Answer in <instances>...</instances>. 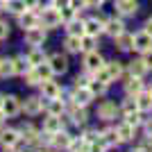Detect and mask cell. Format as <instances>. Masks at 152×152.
<instances>
[{
  "label": "cell",
  "instance_id": "obj_17",
  "mask_svg": "<svg viewBox=\"0 0 152 152\" xmlns=\"http://www.w3.org/2000/svg\"><path fill=\"white\" fill-rule=\"evenodd\" d=\"M23 109H25V114L37 116L39 111L43 109V104H41V100H39V98H27V100H25V104H23Z\"/></svg>",
  "mask_w": 152,
  "mask_h": 152
},
{
  "label": "cell",
  "instance_id": "obj_28",
  "mask_svg": "<svg viewBox=\"0 0 152 152\" xmlns=\"http://www.w3.org/2000/svg\"><path fill=\"white\" fill-rule=\"evenodd\" d=\"M0 75L2 77L16 75V73H14V59H2V61H0Z\"/></svg>",
  "mask_w": 152,
  "mask_h": 152
},
{
  "label": "cell",
  "instance_id": "obj_35",
  "mask_svg": "<svg viewBox=\"0 0 152 152\" xmlns=\"http://www.w3.org/2000/svg\"><path fill=\"white\" fill-rule=\"evenodd\" d=\"M59 14H61V20H66V23H70V20L77 16V12H75L70 5H68V7H64V9H59Z\"/></svg>",
  "mask_w": 152,
  "mask_h": 152
},
{
  "label": "cell",
  "instance_id": "obj_27",
  "mask_svg": "<svg viewBox=\"0 0 152 152\" xmlns=\"http://www.w3.org/2000/svg\"><path fill=\"white\" fill-rule=\"evenodd\" d=\"M27 70H30V61H27V59H23V57L14 59V73H16V75H25Z\"/></svg>",
  "mask_w": 152,
  "mask_h": 152
},
{
  "label": "cell",
  "instance_id": "obj_53",
  "mask_svg": "<svg viewBox=\"0 0 152 152\" xmlns=\"http://www.w3.org/2000/svg\"><path fill=\"white\" fill-rule=\"evenodd\" d=\"M2 7H5V0H0V12H2Z\"/></svg>",
  "mask_w": 152,
  "mask_h": 152
},
{
  "label": "cell",
  "instance_id": "obj_6",
  "mask_svg": "<svg viewBox=\"0 0 152 152\" xmlns=\"http://www.w3.org/2000/svg\"><path fill=\"white\" fill-rule=\"evenodd\" d=\"M134 48L141 50V52H145V50H150V48H152V37L148 34L145 30L139 32V34H134Z\"/></svg>",
  "mask_w": 152,
  "mask_h": 152
},
{
  "label": "cell",
  "instance_id": "obj_44",
  "mask_svg": "<svg viewBox=\"0 0 152 152\" xmlns=\"http://www.w3.org/2000/svg\"><path fill=\"white\" fill-rule=\"evenodd\" d=\"M84 5L89 7V9H98L102 5V0H84Z\"/></svg>",
  "mask_w": 152,
  "mask_h": 152
},
{
  "label": "cell",
  "instance_id": "obj_1",
  "mask_svg": "<svg viewBox=\"0 0 152 152\" xmlns=\"http://www.w3.org/2000/svg\"><path fill=\"white\" fill-rule=\"evenodd\" d=\"M41 23H43V27L61 25V14H59V9H57V7H48V9H43V14H41Z\"/></svg>",
  "mask_w": 152,
  "mask_h": 152
},
{
  "label": "cell",
  "instance_id": "obj_30",
  "mask_svg": "<svg viewBox=\"0 0 152 152\" xmlns=\"http://www.w3.org/2000/svg\"><path fill=\"white\" fill-rule=\"evenodd\" d=\"M61 111H64V102L59 100V98L50 100V104H48V114H50V116H61Z\"/></svg>",
  "mask_w": 152,
  "mask_h": 152
},
{
  "label": "cell",
  "instance_id": "obj_10",
  "mask_svg": "<svg viewBox=\"0 0 152 152\" xmlns=\"http://www.w3.org/2000/svg\"><path fill=\"white\" fill-rule=\"evenodd\" d=\"M41 91H43V95L48 98V100L61 98V89H59L55 82H50V80H43V82H41Z\"/></svg>",
  "mask_w": 152,
  "mask_h": 152
},
{
  "label": "cell",
  "instance_id": "obj_5",
  "mask_svg": "<svg viewBox=\"0 0 152 152\" xmlns=\"http://www.w3.org/2000/svg\"><path fill=\"white\" fill-rule=\"evenodd\" d=\"M25 41L30 45H43V41H45V32H43V27H30V30L25 32Z\"/></svg>",
  "mask_w": 152,
  "mask_h": 152
},
{
  "label": "cell",
  "instance_id": "obj_56",
  "mask_svg": "<svg viewBox=\"0 0 152 152\" xmlns=\"http://www.w3.org/2000/svg\"><path fill=\"white\" fill-rule=\"evenodd\" d=\"M7 152H14V150H12V148H7Z\"/></svg>",
  "mask_w": 152,
  "mask_h": 152
},
{
  "label": "cell",
  "instance_id": "obj_22",
  "mask_svg": "<svg viewBox=\"0 0 152 152\" xmlns=\"http://www.w3.org/2000/svg\"><path fill=\"white\" fill-rule=\"evenodd\" d=\"M116 132H118L121 141H129V139L134 136V127L129 125V123H121V125L116 127Z\"/></svg>",
  "mask_w": 152,
  "mask_h": 152
},
{
  "label": "cell",
  "instance_id": "obj_54",
  "mask_svg": "<svg viewBox=\"0 0 152 152\" xmlns=\"http://www.w3.org/2000/svg\"><path fill=\"white\" fill-rule=\"evenodd\" d=\"M2 118H5V114H2V109H0V123H2Z\"/></svg>",
  "mask_w": 152,
  "mask_h": 152
},
{
  "label": "cell",
  "instance_id": "obj_20",
  "mask_svg": "<svg viewBox=\"0 0 152 152\" xmlns=\"http://www.w3.org/2000/svg\"><path fill=\"white\" fill-rule=\"evenodd\" d=\"M68 34H73V37H84V34H86V30H84V20L73 18L68 23Z\"/></svg>",
  "mask_w": 152,
  "mask_h": 152
},
{
  "label": "cell",
  "instance_id": "obj_24",
  "mask_svg": "<svg viewBox=\"0 0 152 152\" xmlns=\"http://www.w3.org/2000/svg\"><path fill=\"white\" fill-rule=\"evenodd\" d=\"M27 61H30V66H41V64H45V55H43V50L34 48V50L27 55Z\"/></svg>",
  "mask_w": 152,
  "mask_h": 152
},
{
  "label": "cell",
  "instance_id": "obj_46",
  "mask_svg": "<svg viewBox=\"0 0 152 152\" xmlns=\"http://www.w3.org/2000/svg\"><path fill=\"white\" fill-rule=\"evenodd\" d=\"M23 134H27V136H25L27 141H34V139H37V136H34V129H32V127H27V129H23Z\"/></svg>",
  "mask_w": 152,
  "mask_h": 152
},
{
  "label": "cell",
  "instance_id": "obj_58",
  "mask_svg": "<svg viewBox=\"0 0 152 152\" xmlns=\"http://www.w3.org/2000/svg\"><path fill=\"white\" fill-rule=\"evenodd\" d=\"M25 152H32V150H25Z\"/></svg>",
  "mask_w": 152,
  "mask_h": 152
},
{
  "label": "cell",
  "instance_id": "obj_25",
  "mask_svg": "<svg viewBox=\"0 0 152 152\" xmlns=\"http://www.w3.org/2000/svg\"><path fill=\"white\" fill-rule=\"evenodd\" d=\"M141 109L139 104H136V98H127L125 102H123V114L125 116H132V114H139Z\"/></svg>",
  "mask_w": 152,
  "mask_h": 152
},
{
  "label": "cell",
  "instance_id": "obj_18",
  "mask_svg": "<svg viewBox=\"0 0 152 152\" xmlns=\"http://www.w3.org/2000/svg\"><path fill=\"white\" fill-rule=\"evenodd\" d=\"M136 104H139L141 111L152 109V93H150V91H141V93L136 95Z\"/></svg>",
  "mask_w": 152,
  "mask_h": 152
},
{
  "label": "cell",
  "instance_id": "obj_11",
  "mask_svg": "<svg viewBox=\"0 0 152 152\" xmlns=\"http://www.w3.org/2000/svg\"><path fill=\"white\" fill-rule=\"evenodd\" d=\"M84 30H86V34H91V37H98V34L104 30V20H100V18L84 20Z\"/></svg>",
  "mask_w": 152,
  "mask_h": 152
},
{
  "label": "cell",
  "instance_id": "obj_41",
  "mask_svg": "<svg viewBox=\"0 0 152 152\" xmlns=\"http://www.w3.org/2000/svg\"><path fill=\"white\" fill-rule=\"evenodd\" d=\"M125 123H129L132 127H136L141 123V111H139V114H132V116H125Z\"/></svg>",
  "mask_w": 152,
  "mask_h": 152
},
{
  "label": "cell",
  "instance_id": "obj_40",
  "mask_svg": "<svg viewBox=\"0 0 152 152\" xmlns=\"http://www.w3.org/2000/svg\"><path fill=\"white\" fill-rule=\"evenodd\" d=\"M89 89L93 91V95H95V93H104V91H107V84H104V82H98V80H95V82H91V84H89Z\"/></svg>",
  "mask_w": 152,
  "mask_h": 152
},
{
  "label": "cell",
  "instance_id": "obj_32",
  "mask_svg": "<svg viewBox=\"0 0 152 152\" xmlns=\"http://www.w3.org/2000/svg\"><path fill=\"white\" fill-rule=\"evenodd\" d=\"M23 77H25V82L30 84V86H34V84H39V82H41V75H39V70L34 68V66H32V68L27 70V73H25Z\"/></svg>",
  "mask_w": 152,
  "mask_h": 152
},
{
  "label": "cell",
  "instance_id": "obj_51",
  "mask_svg": "<svg viewBox=\"0 0 152 152\" xmlns=\"http://www.w3.org/2000/svg\"><path fill=\"white\" fill-rule=\"evenodd\" d=\"M143 150H145V152H152V139H150V141H148L145 145H143Z\"/></svg>",
  "mask_w": 152,
  "mask_h": 152
},
{
  "label": "cell",
  "instance_id": "obj_21",
  "mask_svg": "<svg viewBox=\"0 0 152 152\" xmlns=\"http://www.w3.org/2000/svg\"><path fill=\"white\" fill-rule=\"evenodd\" d=\"M52 145L55 148H68L70 145V136L66 132H57V134H52Z\"/></svg>",
  "mask_w": 152,
  "mask_h": 152
},
{
  "label": "cell",
  "instance_id": "obj_39",
  "mask_svg": "<svg viewBox=\"0 0 152 152\" xmlns=\"http://www.w3.org/2000/svg\"><path fill=\"white\" fill-rule=\"evenodd\" d=\"M107 68H109V73H111V77H118V75L123 73L121 61H111V64H107Z\"/></svg>",
  "mask_w": 152,
  "mask_h": 152
},
{
  "label": "cell",
  "instance_id": "obj_45",
  "mask_svg": "<svg viewBox=\"0 0 152 152\" xmlns=\"http://www.w3.org/2000/svg\"><path fill=\"white\" fill-rule=\"evenodd\" d=\"M68 5H70V0H52V7H57V9H64Z\"/></svg>",
  "mask_w": 152,
  "mask_h": 152
},
{
  "label": "cell",
  "instance_id": "obj_4",
  "mask_svg": "<svg viewBox=\"0 0 152 152\" xmlns=\"http://www.w3.org/2000/svg\"><path fill=\"white\" fill-rule=\"evenodd\" d=\"M73 100H75L77 107H86L91 100H93V91L89 86H77L75 89V95H73Z\"/></svg>",
  "mask_w": 152,
  "mask_h": 152
},
{
  "label": "cell",
  "instance_id": "obj_47",
  "mask_svg": "<svg viewBox=\"0 0 152 152\" xmlns=\"http://www.w3.org/2000/svg\"><path fill=\"white\" fill-rule=\"evenodd\" d=\"M70 7L77 12V7H86V5H84V0H70Z\"/></svg>",
  "mask_w": 152,
  "mask_h": 152
},
{
  "label": "cell",
  "instance_id": "obj_9",
  "mask_svg": "<svg viewBox=\"0 0 152 152\" xmlns=\"http://www.w3.org/2000/svg\"><path fill=\"white\" fill-rule=\"evenodd\" d=\"M18 132H16V129H5V132H0V145L5 148H14L16 145V143H18Z\"/></svg>",
  "mask_w": 152,
  "mask_h": 152
},
{
  "label": "cell",
  "instance_id": "obj_29",
  "mask_svg": "<svg viewBox=\"0 0 152 152\" xmlns=\"http://www.w3.org/2000/svg\"><path fill=\"white\" fill-rule=\"evenodd\" d=\"M82 37H73V34H68V39H66V48H68L70 52H80L82 50V41H80Z\"/></svg>",
  "mask_w": 152,
  "mask_h": 152
},
{
  "label": "cell",
  "instance_id": "obj_37",
  "mask_svg": "<svg viewBox=\"0 0 152 152\" xmlns=\"http://www.w3.org/2000/svg\"><path fill=\"white\" fill-rule=\"evenodd\" d=\"M34 68L39 70V75H41V82H43V80H50V75H52V68L48 66V64H41V66H34Z\"/></svg>",
  "mask_w": 152,
  "mask_h": 152
},
{
  "label": "cell",
  "instance_id": "obj_34",
  "mask_svg": "<svg viewBox=\"0 0 152 152\" xmlns=\"http://www.w3.org/2000/svg\"><path fill=\"white\" fill-rule=\"evenodd\" d=\"M70 118H73V123H75V125H84V123H86V111H84L82 107H80V109H73Z\"/></svg>",
  "mask_w": 152,
  "mask_h": 152
},
{
  "label": "cell",
  "instance_id": "obj_8",
  "mask_svg": "<svg viewBox=\"0 0 152 152\" xmlns=\"http://www.w3.org/2000/svg\"><path fill=\"white\" fill-rule=\"evenodd\" d=\"M84 66H86V70H91V73H95L98 68H102L104 64H102V57L98 55L95 50L86 52V57H84Z\"/></svg>",
  "mask_w": 152,
  "mask_h": 152
},
{
  "label": "cell",
  "instance_id": "obj_49",
  "mask_svg": "<svg viewBox=\"0 0 152 152\" xmlns=\"http://www.w3.org/2000/svg\"><path fill=\"white\" fill-rule=\"evenodd\" d=\"M145 134L152 139V121H148V123H145Z\"/></svg>",
  "mask_w": 152,
  "mask_h": 152
},
{
  "label": "cell",
  "instance_id": "obj_50",
  "mask_svg": "<svg viewBox=\"0 0 152 152\" xmlns=\"http://www.w3.org/2000/svg\"><path fill=\"white\" fill-rule=\"evenodd\" d=\"M145 32L152 37V18H148V23H145Z\"/></svg>",
  "mask_w": 152,
  "mask_h": 152
},
{
  "label": "cell",
  "instance_id": "obj_26",
  "mask_svg": "<svg viewBox=\"0 0 152 152\" xmlns=\"http://www.w3.org/2000/svg\"><path fill=\"white\" fill-rule=\"evenodd\" d=\"M100 139L104 141L107 145H116V143H121V136H118V132H116V129H104Z\"/></svg>",
  "mask_w": 152,
  "mask_h": 152
},
{
  "label": "cell",
  "instance_id": "obj_57",
  "mask_svg": "<svg viewBox=\"0 0 152 152\" xmlns=\"http://www.w3.org/2000/svg\"><path fill=\"white\" fill-rule=\"evenodd\" d=\"M150 93H152V86H150Z\"/></svg>",
  "mask_w": 152,
  "mask_h": 152
},
{
  "label": "cell",
  "instance_id": "obj_42",
  "mask_svg": "<svg viewBox=\"0 0 152 152\" xmlns=\"http://www.w3.org/2000/svg\"><path fill=\"white\" fill-rule=\"evenodd\" d=\"M143 64H145V68H148V70L152 68V48L143 52Z\"/></svg>",
  "mask_w": 152,
  "mask_h": 152
},
{
  "label": "cell",
  "instance_id": "obj_15",
  "mask_svg": "<svg viewBox=\"0 0 152 152\" xmlns=\"http://www.w3.org/2000/svg\"><path fill=\"white\" fill-rule=\"evenodd\" d=\"M116 7H118V12L125 14V16H129V14H136V9H139L136 0H118V2H116Z\"/></svg>",
  "mask_w": 152,
  "mask_h": 152
},
{
  "label": "cell",
  "instance_id": "obj_13",
  "mask_svg": "<svg viewBox=\"0 0 152 152\" xmlns=\"http://www.w3.org/2000/svg\"><path fill=\"white\" fill-rule=\"evenodd\" d=\"M98 116H100L102 121H111V118H116V104L114 102H102L100 107H98Z\"/></svg>",
  "mask_w": 152,
  "mask_h": 152
},
{
  "label": "cell",
  "instance_id": "obj_59",
  "mask_svg": "<svg viewBox=\"0 0 152 152\" xmlns=\"http://www.w3.org/2000/svg\"><path fill=\"white\" fill-rule=\"evenodd\" d=\"M5 2H7V0H5Z\"/></svg>",
  "mask_w": 152,
  "mask_h": 152
},
{
  "label": "cell",
  "instance_id": "obj_7",
  "mask_svg": "<svg viewBox=\"0 0 152 152\" xmlns=\"http://www.w3.org/2000/svg\"><path fill=\"white\" fill-rule=\"evenodd\" d=\"M48 66L52 68V73H66V70H68V61H66V57L59 55V52L48 59Z\"/></svg>",
  "mask_w": 152,
  "mask_h": 152
},
{
  "label": "cell",
  "instance_id": "obj_14",
  "mask_svg": "<svg viewBox=\"0 0 152 152\" xmlns=\"http://www.w3.org/2000/svg\"><path fill=\"white\" fill-rule=\"evenodd\" d=\"M43 129H45V134H50V136L61 132V118H59V116H48L45 123H43Z\"/></svg>",
  "mask_w": 152,
  "mask_h": 152
},
{
  "label": "cell",
  "instance_id": "obj_38",
  "mask_svg": "<svg viewBox=\"0 0 152 152\" xmlns=\"http://www.w3.org/2000/svg\"><path fill=\"white\" fill-rule=\"evenodd\" d=\"M104 150H107V143H104L100 136H98V141H93L89 145V152H104Z\"/></svg>",
  "mask_w": 152,
  "mask_h": 152
},
{
  "label": "cell",
  "instance_id": "obj_2",
  "mask_svg": "<svg viewBox=\"0 0 152 152\" xmlns=\"http://www.w3.org/2000/svg\"><path fill=\"white\" fill-rule=\"evenodd\" d=\"M18 23H20V27H39V23H41V16H39L37 12H32V9H25V12L18 16Z\"/></svg>",
  "mask_w": 152,
  "mask_h": 152
},
{
  "label": "cell",
  "instance_id": "obj_12",
  "mask_svg": "<svg viewBox=\"0 0 152 152\" xmlns=\"http://www.w3.org/2000/svg\"><path fill=\"white\" fill-rule=\"evenodd\" d=\"M123 27H125V25H123L121 18H109L107 23H104V32H107V34H111L114 39L118 37V34H123V32H125Z\"/></svg>",
  "mask_w": 152,
  "mask_h": 152
},
{
  "label": "cell",
  "instance_id": "obj_43",
  "mask_svg": "<svg viewBox=\"0 0 152 152\" xmlns=\"http://www.w3.org/2000/svg\"><path fill=\"white\" fill-rule=\"evenodd\" d=\"M7 37H9V27H7L5 20H0V41H2V39H7Z\"/></svg>",
  "mask_w": 152,
  "mask_h": 152
},
{
  "label": "cell",
  "instance_id": "obj_16",
  "mask_svg": "<svg viewBox=\"0 0 152 152\" xmlns=\"http://www.w3.org/2000/svg\"><path fill=\"white\" fill-rule=\"evenodd\" d=\"M125 91H127V95H134V98H136V95L143 91V82H141V77H134L132 75V80L125 84Z\"/></svg>",
  "mask_w": 152,
  "mask_h": 152
},
{
  "label": "cell",
  "instance_id": "obj_33",
  "mask_svg": "<svg viewBox=\"0 0 152 152\" xmlns=\"http://www.w3.org/2000/svg\"><path fill=\"white\" fill-rule=\"evenodd\" d=\"M95 80H98V82L109 84L111 80H114V77H111V73H109V68H107V66H102V68H98V70H95Z\"/></svg>",
  "mask_w": 152,
  "mask_h": 152
},
{
  "label": "cell",
  "instance_id": "obj_36",
  "mask_svg": "<svg viewBox=\"0 0 152 152\" xmlns=\"http://www.w3.org/2000/svg\"><path fill=\"white\" fill-rule=\"evenodd\" d=\"M80 41H82V50H86V52H91V50H93L95 37H91V34H84V37L80 39Z\"/></svg>",
  "mask_w": 152,
  "mask_h": 152
},
{
  "label": "cell",
  "instance_id": "obj_3",
  "mask_svg": "<svg viewBox=\"0 0 152 152\" xmlns=\"http://www.w3.org/2000/svg\"><path fill=\"white\" fill-rule=\"evenodd\" d=\"M18 111H20V102H18V98L7 95L5 102H2V114H5L7 118H14V116H18Z\"/></svg>",
  "mask_w": 152,
  "mask_h": 152
},
{
  "label": "cell",
  "instance_id": "obj_52",
  "mask_svg": "<svg viewBox=\"0 0 152 152\" xmlns=\"http://www.w3.org/2000/svg\"><path fill=\"white\" fill-rule=\"evenodd\" d=\"M2 102H5V95H0V109H2Z\"/></svg>",
  "mask_w": 152,
  "mask_h": 152
},
{
  "label": "cell",
  "instance_id": "obj_31",
  "mask_svg": "<svg viewBox=\"0 0 152 152\" xmlns=\"http://www.w3.org/2000/svg\"><path fill=\"white\" fill-rule=\"evenodd\" d=\"M145 64H143V59H139V61H132V66H129V73H132L134 77H143V73H145Z\"/></svg>",
  "mask_w": 152,
  "mask_h": 152
},
{
  "label": "cell",
  "instance_id": "obj_23",
  "mask_svg": "<svg viewBox=\"0 0 152 152\" xmlns=\"http://www.w3.org/2000/svg\"><path fill=\"white\" fill-rule=\"evenodd\" d=\"M7 9L12 14H16V16H20L27 9V5H25V0H7Z\"/></svg>",
  "mask_w": 152,
  "mask_h": 152
},
{
  "label": "cell",
  "instance_id": "obj_19",
  "mask_svg": "<svg viewBox=\"0 0 152 152\" xmlns=\"http://www.w3.org/2000/svg\"><path fill=\"white\" fill-rule=\"evenodd\" d=\"M116 45H118L121 50H132L134 48V34H125V32L118 34V37H116Z\"/></svg>",
  "mask_w": 152,
  "mask_h": 152
},
{
  "label": "cell",
  "instance_id": "obj_48",
  "mask_svg": "<svg viewBox=\"0 0 152 152\" xmlns=\"http://www.w3.org/2000/svg\"><path fill=\"white\" fill-rule=\"evenodd\" d=\"M25 5H27V9H37L39 0H25Z\"/></svg>",
  "mask_w": 152,
  "mask_h": 152
},
{
  "label": "cell",
  "instance_id": "obj_55",
  "mask_svg": "<svg viewBox=\"0 0 152 152\" xmlns=\"http://www.w3.org/2000/svg\"><path fill=\"white\" fill-rule=\"evenodd\" d=\"M132 152H145V150H143V148H139V150H132Z\"/></svg>",
  "mask_w": 152,
  "mask_h": 152
}]
</instances>
